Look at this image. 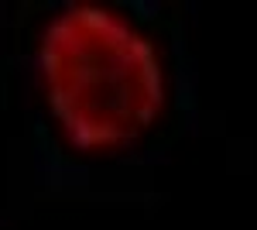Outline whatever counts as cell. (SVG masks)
<instances>
[{"mask_svg":"<svg viewBox=\"0 0 257 230\" xmlns=\"http://www.w3.org/2000/svg\"><path fill=\"white\" fill-rule=\"evenodd\" d=\"M41 83L65 137L89 151L138 141L165 100L161 65L144 35L93 4L69 7L48 24Z\"/></svg>","mask_w":257,"mask_h":230,"instance_id":"obj_1","label":"cell"}]
</instances>
